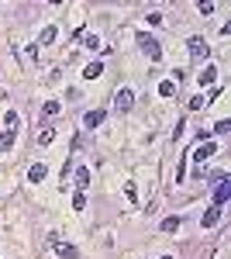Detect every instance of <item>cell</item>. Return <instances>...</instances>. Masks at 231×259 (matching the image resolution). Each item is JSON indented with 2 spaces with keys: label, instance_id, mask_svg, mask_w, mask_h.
Segmentation results:
<instances>
[{
  "label": "cell",
  "instance_id": "7",
  "mask_svg": "<svg viewBox=\"0 0 231 259\" xmlns=\"http://www.w3.org/2000/svg\"><path fill=\"white\" fill-rule=\"evenodd\" d=\"M214 80H217V69L207 62V66H204V73L197 76V83H200V87H214Z\"/></svg>",
  "mask_w": 231,
  "mask_h": 259
},
{
  "label": "cell",
  "instance_id": "12",
  "mask_svg": "<svg viewBox=\"0 0 231 259\" xmlns=\"http://www.w3.org/2000/svg\"><path fill=\"white\" fill-rule=\"evenodd\" d=\"M76 187H79V194L90 187V169H86V166H79V169H76Z\"/></svg>",
  "mask_w": 231,
  "mask_h": 259
},
{
  "label": "cell",
  "instance_id": "18",
  "mask_svg": "<svg viewBox=\"0 0 231 259\" xmlns=\"http://www.w3.org/2000/svg\"><path fill=\"white\" fill-rule=\"evenodd\" d=\"M228 128H231V121H228V118H221L217 124H214V132H211V135H221V132H228Z\"/></svg>",
  "mask_w": 231,
  "mask_h": 259
},
{
  "label": "cell",
  "instance_id": "21",
  "mask_svg": "<svg viewBox=\"0 0 231 259\" xmlns=\"http://www.w3.org/2000/svg\"><path fill=\"white\" fill-rule=\"evenodd\" d=\"M45 114L56 118V114H59V100H49V104H45Z\"/></svg>",
  "mask_w": 231,
  "mask_h": 259
},
{
  "label": "cell",
  "instance_id": "8",
  "mask_svg": "<svg viewBox=\"0 0 231 259\" xmlns=\"http://www.w3.org/2000/svg\"><path fill=\"white\" fill-rule=\"evenodd\" d=\"M45 177H49V166H45V162H35V166L28 169V180H31V183H41Z\"/></svg>",
  "mask_w": 231,
  "mask_h": 259
},
{
  "label": "cell",
  "instance_id": "15",
  "mask_svg": "<svg viewBox=\"0 0 231 259\" xmlns=\"http://www.w3.org/2000/svg\"><path fill=\"white\" fill-rule=\"evenodd\" d=\"M100 73H104V66H100V62H90V66L83 69V80H97Z\"/></svg>",
  "mask_w": 231,
  "mask_h": 259
},
{
  "label": "cell",
  "instance_id": "11",
  "mask_svg": "<svg viewBox=\"0 0 231 259\" xmlns=\"http://www.w3.org/2000/svg\"><path fill=\"white\" fill-rule=\"evenodd\" d=\"M14 139H18V132H14V128H7V132H0V152H7V149L14 145Z\"/></svg>",
  "mask_w": 231,
  "mask_h": 259
},
{
  "label": "cell",
  "instance_id": "13",
  "mask_svg": "<svg viewBox=\"0 0 231 259\" xmlns=\"http://www.w3.org/2000/svg\"><path fill=\"white\" fill-rule=\"evenodd\" d=\"M176 87H179L176 80H162V83H159V97H173V94H176Z\"/></svg>",
  "mask_w": 231,
  "mask_h": 259
},
{
  "label": "cell",
  "instance_id": "23",
  "mask_svg": "<svg viewBox=\"0 0 231 259\" xmlns=\"http://www.w3.org/2000/svg\"><path fill=\"white\" fill-rule=\"evenodd\" d=\"M162 259H173V256H162Z\"/></svg>",
  "mask_w": 231,
  "mask_h": 259
},
{
  "label": "cell",
  "instance_id": "14",
  "mask_svg": "<svg viewBox=\"0 0 231 259\" xmlns=\"http://www.w3.org/2000/svg\"><path fill=\"white\" fill-rule=\"evenodd\" d=\"M100 121H104V111H86V118H83V124H86V128H97Z\"/></svg>",
  "mask_w": 231,
  "mask_h": 259
},
{
  "label": "cell",
  "instance_id": "3",
  "mask_svg": "<svg viewBox=\"0 0 231 259\" xmlns=\"http://www.w3.org/2000/svg\"><path fill=\"white\" fill-rule=\"evenodd\" d=\"M187 52H190L193 59H207V56H211V49H207V41H204V38H190V41H187Z\"/></svg>",
  "mask_w": 231,
  "mask_h": 259
},
{
  "label": "cell",
  "instance_id": "2",
  "mask_svg": "<svg viewBox=\"0 0 231 259\" xmlns=\"http://www.w3.org/2000/svg\"><path fill=\"white\" fill-rule=\"evenodd\" d=\"M231 197V180H217V187H214V207H221V204H228Z\"/></svg>",
  "mask_w": 231,
  "mask_h": 259
},
{
  "label": "cell",
  "instance_id": "16",
  "mask_svg": "<svg viewBox=\"0 0 231 259\" xmlns=\"http://www.w3.org/2000/svg\"><path fill=\"white\" fill-rule=\"evenodd\" d=\"M79 38H83L86 49H100V38H97V35H83V31H79Z\"/></svg>",
  "mask_w": 231,
  "mask_h": 259
},
{
  "label": "cell",
  "instance_id": "20",
  "mask_svg": "<svg viewBox=\"0 0 231 259\" xmlns=\"http://www.w3.org/2000/svg\"><path fill=\"white\" fill-rule=\"evenodd\" d=\"M83 207H86V194H76L73 197V211H83Z\"/></svg>",
  "mask_w": 231,
  "mask_h": 259
},
{
  "label": "cell",
  "instance_id": "17",
  "mask_svg": "<svg viewBox=\"0 0 231 259\" xmlns=\"http://www.w3.org/2000/svg\"><path fill=\"white\" fill-rule=\"evenodd\" d=\"M52 139H56V128H41V135H38V142H41V145H49Z\"/></svg>",
  "mask_w": 231,
  "mask_h": 259
},
{
  "label": "cell",
  "instance_id": "22",
  "mask_svg": "<svg viewBox=\"0 0 231 259\" xmlns=\"http://www.w3.org/2000/svg\"><path fill=\"white\" fill-rule=\"evenodd\" d=\"M200 107H207V100H204V97H193L190 100V111H200Z\"/></svg>",
  "mask_w": 231,
  "mask_h": 259
},
{
  "label": "cell",
  "instance_id": "5",
  "mask_svg": "<svg viewBox=\"0 0 231 259\" xmlns=\"http://www.w3.org/2000/svg\"><path fill=\"white\" fill-rule=\"evenodd\" d=\"M214 152H217V145H214V142H200V149L193 152V159H197V162H204V159H211Z\"/></svg>",
  "mask_w": 231,
  "mask_h": 259
},
{
  "label": "cell",
  "instance_id": "9",
  "mask_svg": "<svg viewBox=\"0 0 231 259\" xmlns=\"http://www.w3.org/2000/svg\"><path fill=\"white\" fill-rule=\"evenodd\" d=\"M217 221H221V207H207L204 218H200V225H204V228H214Z\"/></svg>",
  "mask_w": 231,
  "mask_h": 259
},
{
  "label": "cell",
  "instance_id": "10",
  "mask_svg": "<svg viewBox=\"0 0 231 259\" xmlns=\"http://www.w3.org/2000/svg\"><path fill=\"white\" fill-rule=\"evenodd\" d=\"M56 24H49V28H41V35H38V45H52V41H56ZM38 45H35V49H38Z\"/></svg>",
  "mask_w": 231,
  "mask_h": 259
},
{
  "label": "cell",
  "instance_id": "6",
  "mask_svg": "<svg viewBox=\"0 0 231 259\" xmlns=\"http://www.w3.org/2000/svg\"><path fill=\"white\" fill-rule=\"evenodd\" d=\"M52 245H56V252H59L62 259H76V256H79L76 245H69V242H56V239H52Z\"/></svg>",
  "mask_w": 231,
  "mask_h": 259
},
{
  "label": "cell",
  "instance_id": "4",
  "mask_svg": "<svg viewBox=\"0 0 231 259\" xmlns=\"http://www.w3.org/2000/svg\"><path fill=\"white\" fill-rule=\"evenodd\" d=\"M131 104H135V94H131L128 87H121V90L114 94V107L117 111H131Z\"/></svg>",
  "mask_w": 231,
  "mask_h": 259
},
{
  "label": "cell",
  "instance_id": "1",
  "mask_svg": "<svg viewBox=\"0 0 231 259\" xmlns=\"http://www.w3.org/2000/svg\"><path fill=\"white\" fill-rule=\"evenodd\" d=\"M138 45H142V52H145V56H149V59H152V62H159V59H162V45H159V41H155V38H149L145 31L138 35Z\"/></svg>",
  "mask_w": 231,
  "mask_h": 259
},
{
  "label": "cell",
  "instance_id": "19",
  "mask_svg": "<svg viewBox=\"0 0 231 259\" xmlns=\"http://www.w3.org/2000/svg\"><path fill=\"white\" fill-rule=\"evenodd\" d=\"M179 228V218H166L162 221V232H176Z\"/></svg>",
  "mask_w": 231,
  "mask_h": 259
}]
</instances>
